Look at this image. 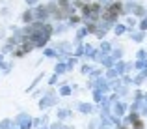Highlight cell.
Segmentation results:
<instances>
[{
  "label": "cell",
  "mask_w": 147,
  "mask_h": 129,
  "mask_svg": "<svg viewBox=\"0 0 147 129\" xmlns=\"http://www.w3.org/2000/svg\"><path fill=\"white\" fill-rule=\"evenodd\" d=\"M78 107H80V112H91L93 111V107H91V105H86V103L78 105Z\"/></svg>",
  "instance_id": "obj_14"
},
{
  "label": "cell",
  "mask_w": 147,
  "mask_h": 129,
  "mask_svg": "<svg viewBox=\"0 0 147 129\" xmlns=\"http://www.w3.org/2000/svg\"><path fill=\"white\" fill-rule=\"evenodd\" d=\"M140 30H144V32L147 30V15H145V17H142V23H140Z\"/></svg>",
  "instance_id": "obj_18"
},
{
  "label": "cell",
  "mask_w": 147,
  "mask_h": 129,
  "mask_svg": "<svg viewBox=\"0 0 147 129\" xmlns=\"http://www.w3.org/2000/svg\"><path fill=\"white\" fill-rule=\"evenodd\" d=\"M80 21H82V17H80V15H69V23H67V25L69 26H76Z\"/></svg>",
  "instance_id": "obj_9"
},
{
  "label": "cell",
  "mask_w": 147,
  "mask_h": 129,
  "mask_svg": "<svg viewBox=\"0 0 147 129\" xmlns=\"http://www.w3.org/2000/svg\"><path fill=\"white\" fill-rule=\"evenodd\" d=\"M0 38H4V28H0Z\"/></svg>",
  "instance_id": "obj_25"
},
{
  "label": "cell",
  "mask_w": 147,
  "mask_h": 129,
  "mask_svg": "<svg viewBox=\"0 0 147 129\" xmlns=\"http://www.w3.org/2000/svg\"><path fill=\"white\" fill-rule=\"evenodd\" d=\"M71 92H73V88H71V86H67V84H61V88H60V96H69Z\"/></svg>",
  "instance_id": "obj_11"
},
{
  "label": "cell",
  "mask_w": 147,
  "mask_h": 129,
  "mask_svg": "<svg viewBox=\"0 0 147 129\" xmlns=\"http://www.w3.org/2000/svg\"><path fill=\"white\" fill-rule=\"evenodd\" d=\"M91 71H93V66L91 64H84L82 66V75H90Z\"/></svg>",
  "instance_id": "obj_13"
},
{
  "label": "cell",
  "mask_w": 147,
  "mask_h": 129,
  "mask_svg": "<svg viewBox=\"0 0 147 129\" xmlns=\"http://www.w3.org/2000/svg\"><path fill=\"white\" fill-rule=\"evenodd\" d=\"M127 30H129L127 25H115L114 26V34H115V36H121V34H125Z\"/></svg>",
  "instance_id": "obj_8"
},
{
  "label": "cell",
  "mask_w": 147,
  "mask_h": 129,
  "mask_svg": "<svg viewBox=\"0 0 147 129\" xmlns=\"http://www.w3.org/2000/svg\"><path fill=\"white\" fill-rule=\"evenodd\" d=\"M97 51H99V49H95L93 45H84V56L90 58V60H93L95 54H97Z\"/></svg>",
  "instance_id": "obj_2"
},
{
  "label": "cell",
  "mask_w": 147,
  "mask_h": 129,
  "mask_svg": "<svg viewBox=\"0 0 147 129\" xmlns=\"http://www.w3.org/2000/svg\"><path fill=\"white\" fill-rule=\"evenodd\" d=\"M52 129H65V127L61 126V124H54V126H52Z\"/></svg>",
  "instance_id": "obj_23"
},
{
  "label": "cell",
  "mask_w": 147,
  "mask_h": 129,
  "mask_svg": "<svg viewBox=\"0 0 147 129\" xmlns=\"http://www.w3.org/2000/svg\"><path fill=\"white\" fill-rule=\"evenodd\" d=\"M34 21H36V19H34V8H28V10L22 13V23H26V25H32Z\"/></svg>",
  "instance_id": "obj_1"
},
{
  "label": "cell",
  "mask_w": 147,
  "mask_h": 129,
  "mask_svg": "<svg viewBox=\"0 0 147 129\" xmlns=\"http://www.w3.org/2000/svg\"><path fill=\"white\" fill-rule=\"evenodd\" d=\"M130 38H132V41L142 43V41L145 40V32H144V30H138V32H132V34H130Z\"/></svg>",
  "instance_id": "obj_5"
},
{
  "label": "cell",
  "mask_w": 147,
  "mask_h": 129,
  "mask_svg": "<svg viewBox=\"0 0 147 129\" xmlns=\"http://www.w3.org/2000/svg\"><path fill=\"white\" fill-rule=\"evenodd\" d=\"M67 28H69V25H60V26H56V28H54V32H56V34H63Z\"/></svg>",
  "instance_id": "obj_15"
},
{
  "label": "cell",
  "mask_w": 147,
  "mask_h": 129,
  "mask_svg": "<svg viewBox=\"0 0 147 129\" xmlns=\"http://www.w3.org/2000/svg\"><path fill=\"white\" fill-rule=\"evenodd\" d=\"M136 60H147V51L145 49H140L136 53Z\"/></svg>",
  "instance_id": "obj_12"
},
{
  "label": "cell",
  "mask_w": 147,
  "mask_h": 129,
  "mask_svg": "<svg viewBox=\"0 0 147 129\" xmlns=\"http://www.w3.org/2000/svg\"><path fill=\"white\" fill-rule=\"evenodd\" d=\"M58 116H60V118H65V116H69V112L63 109V111H60V112H58Z\"/></svg>",
  "instance_id": "obj_21"
},
{
  "label": "cell",
  "mask_w": 147,
  "mask_h": 129,
  "mask_svg": "<svg viewBox=\"0 0 147 129\" xmlns=\"http://www.w3.org/2000/svg\"><path fill=\"white\" fill-rule=\"evenodd\" d=\"M99 4H102V6L106 8V6H112V4H114V0H99Z\"/></svg>",
  "instance_id": "obj_19"
},
{
  "label": "cell",
  "mask_w": 147,
  "mask_h": 129,
  "mask_svg": "<svg viewBox=\"0 0 147 129\" xmlns=\"http://www.w3.org/2000/svg\"><path fill=\"white\" fill-rule=\"evenodd\" d=\"M37 2H39V0H26V4H28L30 8H36V6H37Z\"/></svg>",
  "instance_id": "obj_20"
},
{
  "label": "cell",
  "mask_w": 147,
  "mask_h": 129,
  "mask_svg": "<svg viewBox=\"0 0 147 129\" xmlns=\"http://www.w3.org/2000/svg\"><path fill=\"white\" fill-rule=\"evenodd\" d=\"M110 54H112V58L117 62V60H121V58H123V49H112Z\"/></svg>",
  "instance_id": "obj_10"
},
{
  "label": "cell",
  "mask_w": 147,
  "mask_h": 129,
  "mask_svg": "<svg viewBox=\"0 0 147 129\" xmlns=\"http://www.w3.org/2000/svg\"><path fill=\"white\" fill-rule=\"evenodd\" d=\"M69 69H67V62H58L56 64V68H54V73L56 75H61V73H67Z\"/></svg>",
  "instance_id": "obj_4"
},
{
  "label": "cell",
  "mask_w": 147,
  "mask_h": 129,
  "mask_svg": "<svg viewBox=\"0 0 147 129\" xmlns=\"http://www.w3.org/2000/svg\"><path fill=\"white\" fill-rule=\"evenodd\" d=\"M43 56H47V58H58V53H56L54 47H45V49H43Z\"/></svg>",
  "instance_id": "obj_6"
},
{
  "label": "cell",
  "mask_w": 147,
  "mask_h": 129,
  "mask_svg": "<svg viewBox=\"0 0 147 129\" xmlns=\"http://www.w3.org/2000/svg\"><path fill=\"white\" fill-rule=\"evenodd\" d=\"M56 103V96H54V94H49L47 97H45V99H41V109H45V107H49V105H54Z\"/></svg>",
  "instance_id": "obj_3"
},
{
  "label": "cell",
  "mask_w": 147,
  "mask_h": 129,
  "mask_svg": "<svg viewBox=\"0 0 147 129\" xmlns=\"http://www.w3.org/2000/svg\"><path fill=\"white\" fill-rule=\"evenodd\" d=\"M11 66H13L11 62H4V64H2V69H4V73H9V71H11Z\"/></svg>",
  "instance_id": "obj_17"
},
{
  "label": "cell",
  "mask_w": 147,
  "mask_h": 129,
  "mask_svg": "<svg viewBox=\"0 0 147 129\" xmlns=\"http://www.w3.org/2000/svg\"><path fill=\"white\" fill-rule=\"evenodd\" d=\"M99 51H100L102 54H110V53H112V45H110L108 41H102V43H100V47H99Z\"/></svg>",
  "instance_id": "obj_7"
},
{
  "label": "cell",
  "mask_w": 147,
  "mask_h": 129,
  "mask_svg": "<svg viewBox=\"0 0 147 129\" xmlns=\"http://www.w3.org/2000/svg\"><path fill=\"white\" fill-rule=\"evenodd\" d=\"M132 26H136V17H134V15L127 19V28H132Z\"/></svg>",
  "instance_id": "obj_16"
},
{
  "label": "cell",
  "mask_w": 147,
  "mask_h": 129,
  "mask_svg": "<svg viewBox=\"0 0 147 129\" xmlns=\"http://www.w3.org/2000/svg\"><path fill=\"white\" fill-rule=\"evenodd\" d=\"M2 64H4V54L0 53V66H2Z\"/></svg>",
  "instance_id": "obj_24"
},
{
  "label": "cell",
  "mask_w": 147,
  "mask_h": 129,
  "mask_svg": "<svg viewBox=\"0 0 147 129\" xmlns=\"http://www.w3.org/2000/svg\"><path fill=\"white\" fill-rule=\"evenodd\" d=\"M2 15H9V8H2V11H0Z\"/></svg>",
  "instance_id": "obj_22"
}]
</instances>
